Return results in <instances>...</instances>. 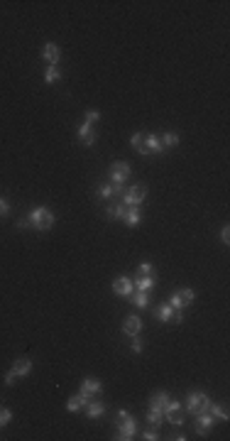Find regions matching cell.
<instances>
[{"instance_id": "obj_1", "label": "cell", "mask_w": 230, "mask_h": 441, "mask_svg": "<svg viewBox=\"0 0 230 441\" xmlns=\"http://www.w3.org/2000/svg\"><path fill=\"white\" fill-rule=\"evenodd\" d=\"M27 220H29V228H34V230H49L51 225H54V211L51 209H47V206H34L29 214H27Z\"/></svg>"}, {"instance_id": "obj_2", "label": "cell", "mask_w": 230, "mask_h": 441, "mask_svg": "<svg viewBox=\"0 0 230 441\" xmlns=\"http://www.w3.org/2000/svg\"><path fill=\"white\" fill-rule=\"evenodd\" d=\"M135 432H137V424H135L132 414H130L128 410H120V412H118V434H115V439L130 441L135 437Z\"/></svg>"}, {"instance_id": "obj_3", "label": "cell", "mask_w": 230, "mask_h": 441, "mask_svg": "<svg viewBox=\"0 0 230 441\" xmlns=\"http://www.w3.org/2000/svg\"><path fill=\"white\" fill-rule=\"evenodd\" d=\"M130 179V165L128 162H113L110 167V184L115 189V194L125 192V182Z\"/></svg>"}, {"instance_id": "obj_4", "label": "cell", "mask_w": 230, "mask_h": 441, "mask_svg": "<svg viewBox=\"0 0 230 441\" xmlns=\"http://www.w3.org/2000/svg\"><path fill=\"white\" fill-rule=\"evenodd\" d=\"M123 204L125 206H130V209H140L142 204H145V196H147V187L145 184H135V187H130V189H125L123 194Z\"/></svg>"}, {"instance_id": "obj_5", "label": "cell", "mask_w": 230, "mask_h": 441, "mask_svg": "<svg viewBox=\"0 0 230 441\" xmlns=\"http://www.w3.org/2000/svg\"><path fill=\"white\" fill-rule=\"evenodd\" d=\"M103 392V385H101V380H93V378H83V383H81V390H78V397H81V405L86 407L93 397H98Z\"/></svg>"}, {"instance_id": "obj_6", "label": "cell", "mask_w": 230, "mask_h": 441, "mask_svg": "<svg viewBox=\"0 0 230 441\" xmlns=\"http://www.w3.org/2000/svg\"><path fill=\"white\" fill-rule=\"evenodd\" d=\"M208 407H211V397L206 395V392H189V397H186V410H189V414H199V412H208Z\"/></svg>"}, {"instance_id": "obj_7", "label": "cell", "mask_w": 230, "mask_h": 441, "mask_svg": "<svg viewBox=\"0 0 230 441\" xmlns=\"http://www.w3.org/2000/svg\"><path fill=\"white\" fill-rule=\"evenodd\" d=\"M213 424H216V417H213L211 412H199V414H196L194 427H196V434H199V437H206Z\"/></svg>"}, {"instance_id": "obj_8", "label": "cell", "mask_w": 230, "mask_h": 441, "mask_svg": "<svg viewBox=\"0 0 230 441\" xmlns=\"http://www.w3.org/2000/svg\"><path fill=\"white\" fill-rule=\"evenodd\" d=\"M42 59L47 61V66H59V59H61V49H59V44L47 42V44H44V49H42Z\"/></svg>"}, {"instance_id": "obj_9", "label": "cell", "mask_w": 230, "mask_h": 441, "mask_svg": "<svg viewBox=\"0 0 230 441\" xmlns=\"http://www.w3.org/2000/svg\"><path fill=\"white\" fill-rule=\"evenodd\" d=\"M76 138H78V142H81V145L91 147V145L96 142V130H93V125L83 120V123L78 125V130H76Z\"/></svg>"}, {"instance_id": "obj_10", "label": "cell", "mask_w": 230, "mask_h": 441, "mask_svg": "<svg viewBox=\"0 0 230 441\" xmlns=\"http://www.w3.org/2000/svg\"><path fill=\"white\" fill-rule=\"evenodd\" d=\"M132 289H135L132 277L120 275V277H115V279H113V292H115V294H120V297H130V294H132Z\"/></svg>"}, {"instance_id": "obj_11", "label": "cell", "mask_w": 230, "mask_h": 441, "mask_svg": "<svg viewBox=\"0 0 230 441\" xmlns=\"http://www.w3.org/2000/svg\"><path fill=\"white\" fill-rule=\"evenodd\" d=\"M162 155L164 152V145L157 135H145V145H142V155Z\"/></svg>"}, {"instance_id": "obj_12", "label": "cell", "mask_w": 230, "mask_h": 441, "mask_svg": "<svg viewBox=\"0 0 230 441\" xmlns=\"http://www.w3.org/2000/svg\"><path fill=\"white\" fill-rule=\"evenodd\" d=\"M140 331H142V319L140 316H128L123 321V333L125 336H140Z\"/></svg>"}, {"instance_id": "obj_13", "label": "cell", "mask_w": 230, "mask_h": 441, "mask_svg": "<svg viewBox=\"0 0 230 441\" xmlns=\"http://www.w3.org/2000/svg\"><path fill=\"white\" fill-rule=\"evenodd\" d=\"M103 414H105V405H103V402L91 400V402L86 405V417H88V419H101Z\"/></svg>"}, {"instance_id": "obj_14", "label": "cell", "mask_w": 230, "mask_h": 441, "mask_svg": "<svg viewBox=\"0 0 230 441\" xmlns=\"http://www.w3.org/2000/svg\"><path fill=\"white\" fill-rule=\"evenodd\" d=\"M12 373H15L17 378L29 375V373H32V360H29V358H17L15 365H12Z\"/></svg>"}, {"instance_id": "obj_15", "label": "cell", "mask_w": 230, "mask_h": 441, "mask_svg": "<svg viewBox=\"0 0 230 441\" xmlns=\"http://www.w3.org/2000/svg\"><path fill=\"white\" fill-rule=\"evenodd\" d=\"M167 400H169V392H164V390L152 392V397H150V410H164Z\"/></svg>"}, {"instance_id": "obj_16", "label": "cell", "mask_w": 230, "mask_h": 441, "mask_svg": "<svg viewBox=\"0 0 230 441\" xmlns=\"http://www.w3.org/2000/svg\"><path fill=\"white\" fill-rule=\"evenodd\" d=\"M123 220H125V225H128V228H137V225L142 223V214H140V209H130V206H128V214L123 216Z\"/></svg>"}, {"instance_id": "obj_17", "label": "cell", "mask_w": 230, "mask_h": 441, "mask_svg": "<svg viewBox=\"0 0 230 441\" xmlns=\"http://www.w3.org/2000/svg\"><path fill=\"white\" fill-rule=\"evenodd\" d=\"M132 284L137 287V292H150V289L157 284V279H154V277H135Z\"/></svg>"}, {"instance_id": "obj_18", "label": "cell", "mask_w": 230, "mask_h": 441, "mask_svg": "<svg viewBox=\"0 0 230 441\" xmlns=\"http://www.w3.org/2000/svg\"><path fill=\"white\" fill-rule=\"evenodd\" d=\"M125 214H128V206H125V204H110V206L105 209V216H108V219H120L123 220Z\"/></svg>"}, {"instance_id": "obj_19", "label": "cell", "mask_w": 230, "mask_h": 441, "mask_svg": "<svg viewBox=\"0 0 230 441\" xmlns=\"http://www.w3.org/2000/svg\"><path fill=\"white\" fill-rule=\"evenodd\" d=\"M130 302H132L137 309H147V306H150V297H147V292H132V294H130Z\"/></svg>"}, {"instance_id": "obj_20", "label": "cell", "mask_w": 230, "mask_h": 441, "mask_svg": "<svg viewBox=\"0 0 230 441\" xmlns=\"http://www.w3.org/2000/svg\"><path fill=\"white\" fill-rule=\"evenodd\" d=\"M164 422V414H162V410H150L147 412V424L150 427H154V429H159V424Z\"/></svg>"}, {"instance_id": "obj_21", "label": "cell", "mask_w": 230, "mask_h": 441, "mask_svg": "<svg viewBox=\"0 0 230 441\" xmlns=\"http://www.w3.org/2000/svg\"><path fill=\"white\" fill-rule=\"evenodd\" d=\"M61 79V69L59 66H47L44 71V83H56Z\"/></svg>"}, {"instance_id": "obj_22", "label": "cell", "mask_w": 230, "mask_h": 441, "mask_svg": "<svg viewBox=\"0 0 230 441\" xmlns=\"http://www.w3.org/2000/svg\"><path fill=\"white\" fill-rule=\"evenodd\" d=\"M159 140H162V145H164V150H167V147H177L181 138H179V133H164Z\"/></svg>"}, {"instance_id": "obj_23", "label": "cell", "mask_w": 230, "mask_h": 441, "mask_svg": "<svg viewBox=\"0 0 230 441\" xmlns=\"http://www.w3.org/2000/svg\"><path fill=\"white\" fill-rule=\"evenodd\" d=\"M177 294H179V299L184 302V306H189V304H194V299H196V292H194L191 287H184V289H179Z\"/></svg>"}, {"instance_id": "obj_24", "label": "cell", "mask_w": 230, "mask_h": 441, "mask_svg": "<svg viewBox=\"0 0 230 441\" xmlns=\"http://www.w3.org/2000/svg\"><path fill=\"white\" fill-rule=\"evenodd\" d=\"M154 314H157V319H159V321H164V324H167V321H172V316H174V309H172L169 304H162V306H159Z\"/></svg>"}, {"instance_id": "obj_25", "label": "cell", "mask_w": 230, "mask_h": 441, "mask_svg": "<svg viewBox=\"0 0 230 441\" xmlns=\"http://www.w3.org/2000/svg\"><path fill=\"white\" fill-rule=\"evenodd\" d=\"M208 412H211V414H213L216 419H223V422H228V419H230L228 410H226V407H221V405H213V402H211V407H208Z\"/></svg>"}, {"instance_id": "obj_26", "label": "cell", "mask_w": 230, "mask_h": 441, "mask_svg": "<svg viewBox=\"0 0 230 441\" xmlns=\"http://www.w3.org/2000/svg\"><path fill=\"white\" fill-rule=\"evenodd\" d=\"M135 277H154V265L152 262H142L137 267V275Z\"/></svg>"}, {"instance_id": "obj_27", "label": "cell", "mask_w": 230, "mask_h": 441, "mask_svg": "<svg viewBox=\"0 0 230 441\" xmlns=\"http://www.w3.org/2000/svg\"><path fill=\"white\" fill-rule=\"evenodd\" d=\"M130 145H132V150H137V152L142 155V145H145V133H135V135L130 138Z\"/></svg>"}, {"instance_id": "obj_28", "label": "cell", "mask_w": 230, "mask_h": 441, "mask_svg": "<svg viewBox=\"0 0 230 441\" xmlns=\"http://www.w3.org/2000/svg\"><path fill=\"white\" fill-rule=\"evenodd\" d=\"M164 419H167L169 424H174V427H181V424H184V417H181V410H179V412H172V414H164Z\"/></svg>"}, {"instance_id": "obj_29", "label": "cell", "mask_w": 230, "mask_h": 441, "mask_svg": "<svg viewBox=\"0 0 230 441\" xmlns=\"http://www.w3.org/2000/svg\"><path fill=\"white\" fill-rule=\"evenodd\" d=\"M113 194H115V189H113L110 182H108V184H101V189H98V196H101V199H110Z\"/></svg>"}, {"instance_id": "obj_30", "label": "cell", "mask_w": 230, "mask_h": 441, "mask_svg": "<svg viewBox=\"0 0 230 441\" xmlns=\"http://www.w3.org/2000/svg\"><path fill=\"white\" fill-rule=\"evenodd\" d=\"M83 405H81V397L78 395H74V397H69V402H66V410L69 412H78Z\"/></svg>"}, {"instance_id": "obj_31", "label": "cell", "mask_w": 230, "mask_h": 441, "mask_svg": "<svg viewBox=\"0 0 230 441\" xmlns=\"http://www.w3.org/2000/svg\"><path fill=\"white\" fill-rule=\"evenodd\" d=\"M167 304H169L172 309H184V302L179 299V294H177V292H174V294L169 297V302H167Z\"/></svg>"}, {"instance_id": "obj_32", "label": "cell", "mask_w": 230, "mask_h": 441, "mask_svg": "<svg viewBox=\"0 0 230 441\" xmlns=\"http://www.w3.org/2000/svg\"><path fill=\"white\" fill-rule=\"evenodd\" d=\"M142 439L145 441H157L159 439V429H154V427H150L145 434H142Z\"/></svg>"}, {"instance_id": "obj_33", "label": "cell", "mask_w": 230, "mask_h": 441, "mask_svg": "<svg viewBox=\"0 0 230 441\" xmlns=\"http://www.w3.org/2000/svg\"><path fill=\"white\" fill-rule=\"evenodd\" d=\"M5 216H10V201L5 196H0V219H5Z\"/></svg>"}, {"instance_id": "obj_34", "label": "cell", "mask_w": 230, "mask_h": 441, "mask_svg": "<svg viewBox=\"0 0 230 441\" xmlns=\"http://www.w3.org/2000/svg\"><path fill=\"white\" fill-rule=\"evenodd\" d=\"M10 419H12V412H10L7 407H2V410H0V427L10 424Z\"/></svg>"}, {"instance_id": "obj_35", "label": "cell", "mask_w": 230, "mask_h": 441, "mask_svg": "<svg viewBox=\"0 0 230 441\" xmlns=\"http://www.w3.org/2000/svg\"><path fill=\"white\" fill-rule=\"evenodd\" d=\"M96 120H101V110H88V113H86V123L93 125Z\"/></svg>"}, {"instance_id": "obj_36", "label": "cell", "mask_w": 230, "mask_h": 441, "mask_svg": "<svg viewBox=\"0 0 230 441\" xmlns=\"http://www.w3.org/2000/svg\"><path fill=\"white\" fill-rule=\"evenodd\" d=\"M130 348H132L135 353H142V341H140L137 336H132V343H130Z\"/></svg>"}, {"instance_id": "obj_37", "label": "cell", "mask_w": 230, "mask_h": 441, "mask_svg": "<svg viewBox=\"0 0 230 441\" xmlns=\"http://www.w3.org/2000/svg\"><path fill=\"white\" fill-rule=\"evenodd\" d=\"M15 383H17V375H15L12 370H10V373H5V385H7V387H12Z\"/></svg>"}, {"instance_id": "obj_38", "label": "cell", "mask_w": 230, "mask_h": 441, "mask_svg": "<svg viewBox=\"0 0 230 441\" xmlns=\"http://www.w3.org/2000/svg\"><path fill=\"white\" fill-rule=\"evenodd\" d=\"M221 243H223V245H228V243H230V228H228V225L221 230Z\"/></svg>"}, {"instance_id": "obj_39", "label": "cell", "mask_w": 230, "mask_h": 441, "mask_svg": "<svg viewBox=\"0 0 230 441\" xmlns=\"http://www.w3.org/2000/svg\"><path fill=\"white\" fill-rule=\"evenodd\" d=\"M17 228H29V220H27V216H25V219H17Z\"/></svg>"}]
</instances>
